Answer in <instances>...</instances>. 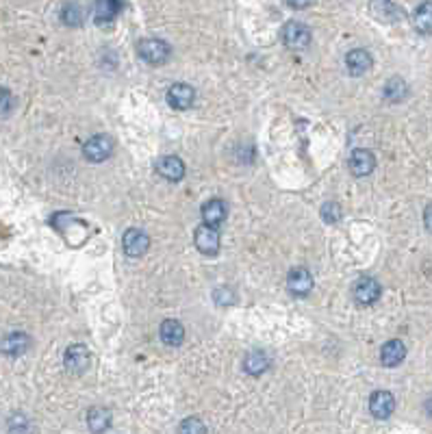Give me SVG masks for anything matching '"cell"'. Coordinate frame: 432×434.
<instances>
[{
    "instance_id": "4dcf8cb0",
    "label": "cell",
    "mask_w": 432,
    "mask_h": 434,
    "mask_svg": "<svg viewBox=\"0 0 432 434\" xmlns=\"http://www.w3.org/2000/svg\"><path fill=\"white\" fill-rule=\"evenodd\" d=\"M426 413H428V415L432 417V398H430V400L426 402Z\"/></svg>"
},
{
    "instance_id": "d6986e66",
    "label": "cell",
    "mask_w": 432,
    "mask_h": 434,
    "mask_svg": "<svg viewBox=\"0 0 432 434\" xmlns=\"http://www.w3.org/2000/svg\"><path fill=\"white\" fill-rule=\"evenodd\" d=\"M268 367H270V358H268V354L263 350L250 352V354L246 356V361H244V369L250 376H261L263 372H268Z\"/></svg>"
},
{
    "instance_id": "4fadbf2b",
    "label": "cell",
    "mask_w": 432,
    "mask_h": 434,
    "mask_svg": "<svg viewBox=\"0 0 432 434\" xmlns=\"http://www.w3.org/2000/svg\"><path fill=\"white\" fill-rule=\"evenodd\" d=\"M157 172L163 176V179L176 183L185 176V163L178 157H161L157 161Z\"/></svg>"
},
{
    "instance_id": "8992f818",
    "label": "cell",
    "mask_w": 432,
    "mask_h": 434,
    "mask_svg": "<svg viewBox=\"0 0 432 434\" xmlns=\"http://www.w3.org/2000/svg\"><path fill=\"white\" fill-rule=\"evenodd\" d=\"M396 411V398L389 391H376L369 398V413L376 419H389Z\"/></svg>"
},
{
    "instance_id": "f546056e",
    "label": "cell",
    "mask_w": 432,
    "mask_h": 434,
    "mask_svg": "<svg viewBox=\"0 0 432 434\" xmlns=\"http://www.w3.org/2000/svg\"><path fill=\"white\" fill-rule=\"evenodd\" d=\"M424 224H426V228L432 233V205L426 209V213H424Z\"/></svg>"
},
{
    "instance_id": "8fae6325",
    "label": "cell",
    "mask_w": 432,
    "mask_h": 434,
    "mask_svg": "<svg viewBox=\"0 0 432 434\" xmlns=\"http://www.w3.org/2000/svg\"><path fill=\"white\" fill-rule=\"evenodd\" d=\"M345 65H347V70H350L352 76H360V74H365V72L371 70L374 59H371V54H369L367 50L356 48V50H350V52H347Z\"/></svg>"
},
{
    "instance_id": "5b68a950",
    "label": "cell",
    "mask_w": 432,
    "mask_h": 434,
    "mask_svg": "<svg viewBox=\"0 0 432 434\" xmlns=\"http://www.w3.org/2000/svg\"><path fill=\"white\" fill-rule=\"evenodd\" d=\"M29 347H31V336L20 330L9 332L0 339V354H5V356H20Z\"/></svg>"
},
{
    "instance_id": "44dd1931",
    "label": "cell",
    "mask_w": 432,
    "mask_h": 434,
    "mask_svg": "<svg viewBox=\"0 0 432 434\" xmlns=\"http://www.w3.org/2000/svg\"><path fill=\"white\" fill-rule=\"evenodd\" d=\"M407 93H409V87H407V83H404L400 76H393V78L387 80V85H385V98L389 102H402L404 98H407Z\"/></svg>"
},
{
    "instance_id": "9c48e42d",
    "label": "cell",
    "mask_w": 432,
    "mask_h": 434,
    "mask_svg": "<svg viewBox=\"0 0 432 434\" xmlns=\"http://www.w3.org/2000/svg\"><path fill=\"white\" fill-rule=\"evenodd\" d=\"M287 287H289V291L294 293L296 297H306V295L311 293V289H313V276L306 269L298 267V269H294L289 274Z\"/></svg>"
},
{
    "instance_id": "277c9868",
    "label": "cell",
    "mask_w": 432,
    "mask_h": 434,
    "mask_svg": "<svg viewBox=\"0 0 432 434\" xmlns=\"http://www.w3.org/2000/svg\"><path fill=\"white\" fill-rule=\"evenodd\" d=\"M122 246H124V252H127V256H131V259H139V256H144L150 248V237L144 233V230L139 228H131L124 233V239H122Z\"/></svg>"
},
{
    "instance_id": "7402d4cb",
    "label": "cell",
    "mask_w": 432,
    "mask_h": 434,
    "mask_svg": "<svg viewBox=\"0 0 432 434\" xmlns=\"http://www.w3.org/2000/svg\"><path fill=\"white\" fill-rule=\"evenodd\" d=\"M118 11H120V5H118V3H114V0H102V3L96 5V9H94V18H96V22L105 24V22H111V20H114V18L118 16Z\"/></svg>"
},
{
    "instance_id": "ac0fdd59",
    "label": "cell",
    "mask_w": 432,
    "mask_h": 434,
    "mask_svg": "<svg viewBox=\"0 0 432 434\" xmlns=\"http://www.w3.org/2000/svg\"><path fill=\"white\" fill-rule=\"evenodd\" d=\"M87 426L94 434H102L111 426V413L105 406H94L87 413Z\"/></svg>"
},
{
    "instance_id": "6da1fadb",
    "label": "cell",
    "mask_w": 432,
    "mask_h": 434,
    "mask_svg": "<svg viewBox=\"0 0 432 434\" xmlns=\"http://www.w3.org/2000/svg\"><path fill=\"white\" fill-rule=\"evenodd\" d=\"M83 152H85L87 161L91 163L107 161L111 152H114V139H111L109 135H94V137H89L85 146H83Z\"/></svg>"
},
{
    "instance_id": "603a6c76",
    "label": "cell",
    "mask_w": 432,
    "mask_h": 434,
    "mask_svg": "<svg viewBox=\"0 0 432 434\" xmlns=\"http://www.w3.org/2000/svg\"><path fill=\"white\" fill-rule=\"evenodd\" d=\"M371 11L382 22H396L398 16H402V11L396 5H391V3H376V5H371Z\"/></svg>"
},
{
    "instance_id": "83f0119b",
    "label": "cell",
    "mask_w": 432,
    "mask_h": 434,
    "mask_svg": "<svg viewBox=\"0 0 432 434\" xmlns=\"http://www.w3.org/2000/svg\"><path fill=\"white\" fill-rule=\"evenodd\" d=\"M13 108V96L7 87H0V117H7Z\"/></svg>"
},
{
    "instance_id": "30bf717a",
    "label": "cell",
    "mask_w": 432,
    "mask_h": 434,
    "mask_svg": "<svg viewBox=\"0 0 432 434\" xmlns=\"http://www.w3.org/2000/svg\"><path fill=\"white\" fill-rule=\"evenodd\" d=\"M347 165H350V172L354 176H369L374 172V168H376V157H374L371 150L358 148V150L352 152L350 163H347Z\"/></svg>"
},
{
    "instance_id": "2e32d148",
    "label": "cell",
    "mask_w": 432,
    "mask_h": 434,
    "mask_svg": "<svg viewBox=\"0 0 432 434\" xmlns=\"http://www.w3.org/2000/svg\"><path fill=\"white\" fill-rule=\"evenodd\" d=\"M202 220L208 228H217L226 220V202L222 200H208L202 207Z\"/></svg>"
},
{
    "instance_id": "f1b7e54d",
    "label": "cell",
    "mask_w": 432,
    "mask_h": 434,
    "mask_svg": "<svg viewBox=\"0 0 432 434\" xmlns=\"http://www.w3.org/2000/svg\"><path fill=\"white\" fill-rule=\"evenodd\" d=\"M215 302H217V304H233V302H235V297H233L230 289H217V291H215Z\"/></svg>"
},
{
    "instance_id": "ba28073f",
    "label": "cell",
    "mask_w": 432,
    "mask_h": 434,
    "mask_svg": "<svg viewBox=\"0 0 432 434\" xmlns=\"http://www.w3.org/2000/svg\"><path fill=\"white\" fill-rule=\"evenodd\" d=\"M380 291L382 289H380L378 280H374L369 276L358 278L354 282V297H356V302H360V304H374L380 297Z\"/></svg>"
},
{
    "instance_id": "7a4b0ae2",
    "label": "cell",
    "mask_w": 432,
    "mask_h": 434,
    "mask_svg": "<svg viewBox=\"0 0 432 434\" xmlns=\"http://www.w3.org/2000/svg\"><path fill=\"white\" fill-rule=\"evenodd\" d=\"M137 52L146 63L159 65L170 57V46L161 42V39H142V42L137 44Z\"/></svg>"
},
{
    "instance_id": "5bb4252c",
    "label": "cell",
    "mask_w": 432,
    "mask_h": 434,
    "mask_svg": "<svg viewBox=\"0 0 432 434\" xmlns=\"http://www.w3.org/2000/svg\"><path fill=\"white\" fill-rule=\"evenodd\" d=\"M193 98H196V91H193V87L187 83H176L170 87V91H167V102H170L174 108L191 106Z\"/></svg>"
},
{
    "instance_id": "ffe728a7",
    "label": "cell",
    "mask_w": 432,
    "mask_h": 434,
    "mask_svg": "<svg viewBox=\"0 0 432 434\" xmlns=\"http://www.w3.org/2000/svg\"><path fill=\"white\" fill-rule=\"evenodd\" d=\"M413 24H415L417 33L432 35V3H424V5H420L415 9Z\"/></svg>"
},
{
    "instance_id": "4316f807",
    "label": "cell",
    "mask_w": 432,
    "mask_h": 434,
    "mask_svg": "<svg viewBox=\"0 0 432 434\" xmlns=\"http://www.w3.org/2000/svg\"><path fill=\"white\" fill-rule=\"evenodd\" d=\"M204 424L200 422L198 417H189V419H185L183 424H180V428H178V434H204Z\"/></svg>"
},
{
    "instance_id": "e0dca14e",
    "label": "cell",
    "mask_w": 432,
    "mask_h": 434,
    "mask_svg": "<svg viewBox=\"0 0 432 434\" xmlns=\"http://www.w3.org/2000/svg\"><path fill=\"white\" fill-rule=\"evenodd\" d=\"M183 339H185V328H183V323L176 321V319H165L161 323V341L165 345H180L183 343Z\"/></svg>"
},
{
    "instance_id": "cb8c5ba5",
    "label": "cell",
    "mask_w": 432,
    "mask_h": 434,
    "mask_svg": "<svg viewBox=\"0 0 432 434\" xmlns=\"http://www.w3.org/2000/svg\"><path fill=\"white\" fill-rule=\"evenodd\" d=\"M61 20H63V24H67V26H78V24L83 22V9H80V5H76V3H67V5L61 9Z\"/></svg>"
},
{
    "instance_id": "52a82bcc",
    "label": "cell",
    "mask_w": 432,
    "mask_h": 434,
    "mask_svg": "<svg viewBox=\"0 0 432 434\" xmlns=\"http://www.w3.org/2000/svg\"><path fill=\"white\" fill-rule=\"evenodd\" d=\"M63 363H65V369L69 374H83L87 369L89 365V352L85 345H69L65 350V356H63Z\"/></svg>"
},
{
    "instance_id": "d4e9b609",
    "label": "cell",
    "mask_w": 432,
    "mask_h": 434,
    "mask_svg": "<svg viewBox=\"0 0 432 434\" xmlns=\"http://www.w3.org/2000/svg\"><path fill=\"white\" fill-rule=\"evenodd\" d=\"M31 422H29V417L22 415V413H16V415H11L9 419V434H31Z\"/></svg>"
},
{
    "instance_id": "7c38bea8",
    "label": "cell",
    "mask_w": 432,
    "mask_h": 434,
    "mask_svg": "<svg viewBox=\"0 0 432 434\" xmlns=\"http://www.w3.org/2000/svg\"><path fill=\"white\" fill-rule=\"evenodd\" d=\"M193 241H196V248L202 254H217L219 250V235L215 228H208V226H200L196 230V235H193Z\"/></svg>"
},
{
    "instance_id": "9a60e30c",
    "label": "cell",
    "mask_w": 432,
    "mask_h": 434,
    "mask_svg": "<svg viewBox=\"0 0 432 434\" xmlns=\"http://www.w3.org/2000/svg\"><path fill=\"white\" fill-rule=\"evenodd\" d=\"M404 356H407V347H404L400 339H391V341H387L380 350V361L385 367H398L404 361Z\"/></svg>"
},
{
    "instance_id": "484cf974",
    "label": "cell",
    "mask_w": 432,
    "mask_h": 434,
    "mask_svg": "<svg viewBox=\"0 0 432 434\" xmlns=\"http://www.w3.org/2000/svg\"><path fill=\"white\" fill-rule=\"evenodd\" d=\"M341 207L337 205V202H326V205L322 207V217H324V222L328 224H337L341 222Z\"/></svg>"
},
{
    "instance_id": "3957f363",
    "label": "cell",
    "mask_w": 432,
    "mask_h": 434,
    "mask_svg": "<svg viewBox=\"0 0 432 434\" xmlns=\"http://www.w3.org/2000/svg\"><path fill=\"white\" fill-rule=\"evenodd\" d=\"M283 42L291 50H304L311 44V29L302 22H289L283 29Z\"/></svg>"
}]
</instances>
